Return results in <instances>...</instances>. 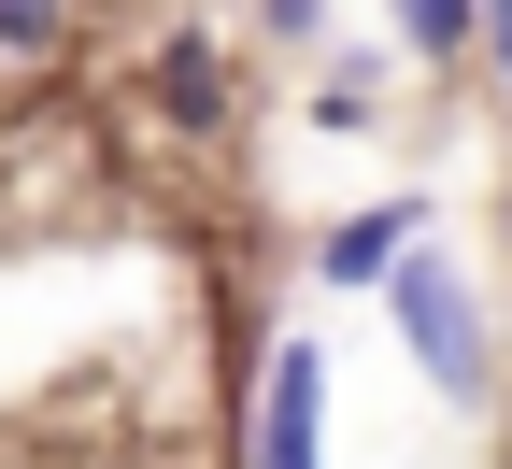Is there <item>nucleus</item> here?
I'll use <instances>...</instances> for the list:
<instances>
[{
    "mask_svg": "<svg viewBox=\"0 0 512 469\" xmlns=\"http://www.w3.org/2000/svg\"><path fill=\"white\" fill-rule=\"evenodd\" d=\"M271 29H285V43H313V29H328V0H271Z\"/></svg>",
    "mask_w": 512,
    "mask_h": 469,
    "instance_id": "8",
    "label": "nucleus"
},
{
    "mask_svg": "<svg viewBox=\"0 0 512 469\" xmlns=\"http://www.w3.org/2000/svg\"><path fill=\"white\" fill-rule=\"evenodd\" d=\"M57 29H72V0H0V57H57Z\"/></svg>",
    "mask_w": 512,
    "mask_h": 469,
    "instance_id": "6",
    "label": "nucleus"
},
{
    "mask_svg": "<svg viewBox=\"0 0 512 469\" xmlns=\"http://www.w3.org/2000/svg\"><path fill=\"white\" fill-rule=\"evenodd\" d=\"M157 114H171V128H214V114H228V72H214V43H200V29L157 43Z\"/></svg>",
    "mask_w": 512,
    "mask_h": 469,
    "instance_id": "4",
    "label": "nucleus"
},
{
    "mask_svg": "<svg viewBox=\"0 0 512 469\" xmlns=\"http://www.w3.org/2000/svg\"><path fill=\"white\" fill-rule=\"evenodd\" d=\"M399 242H413V199H384V214H342L328 242H313V271H328V285H384Z\"/></svg>",
    "mask_w": 512,
    "mask_h": 469,
    "instance_id": "3",
    "label": "nucleus"
},
{
    "mask_svg": "<svg viewBox=\"0 0 512 469\" xmlns=\"http://www.w3.org/2000/svg\"><path fill=\"white\" fill-rule=\"evenodd\" d=\"M313 441H328V356L285 342L271 356V398H256V469H313Z\"/></svg>",
    "mask_w": 512,
    "mask_h": 469,
    "instance_id": "2",
    "label": "nucleus"
},
{
    "mask_svg": "<svg viewBox=\"0 0 512 469\" xmlns=\"http://www.w3.org/2000/svg\"><path fill=\"white\" fill-rule=\"evenodd\" d=\"M399 43L413 57H470L484 43V0H399Z\"/></svg>",
    "mask_w": 512,
    "mask_h": 469,
    "instance_id": "5",
    "label": "nucleus"
},
{
    "mask_svg": "<svg viewBox=\"0 0 512 469\" xmlns=\"http://www.w3.org/2000/svg\"><path fill=\"white\" fill-rule=\"evenodd\" d=\"M313 114H328V128H370V57H342V72H328V100H313Z\"/></svg>",
    "mask_w": 512,
    "mask_h": 469,
    "instance_id": "7",
    "label": "nucleus"
},
{
    "mask_svg": "<svg viewBox=\"0 0 512 469\" xmlns=\"http://www.w3.org/2000/svg\"><path fill=\"white\" fill-rule=\"evenodd\" d=\"M384 299H399V342H413V370H427L441 398H484V384H498V356H484V299H470V271H456L427 228L399 242Z\"/></svg>",
    "mask_w": 512,
    "mask_h": 469,
    "instance_id": "1",
    "label": "nucleus"
},
{
    "mask_svg": "<svg viewBox=\"0 0 512 469\" xmlns=\"http://www.w3.org/2000/svg\"><path fill=\"white\" fill-rule=\"evenodd\" d=\"M484 57H498V72H512V0H484Z\"/></svg>",
    "mask_w": 512,
    "mask_h": 469,
    "instance_id": "9",
    "label": "nucleus"
}]
</instances>
